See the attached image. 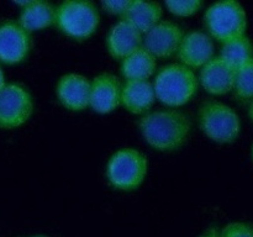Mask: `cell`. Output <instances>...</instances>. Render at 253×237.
<instances>
[{
  "mask_svg": "<svg viewBox=\"0 0 253 237\" xmlns=\"http://www.w3.org/2000/svg\"><path fill=\"white\" fill-rule=\"evenodd\" d=\"M138 130L145 142L160 152L180 150L192 132L189 116L178 109L150 111L138 120Z\"/></svg>",
  "mask_w": 253,
  "mask_h": 237,
  "instance_id": "1",
  "label": "cell"
},
{
  "mask_svg": "<svg viewBox=\"0 0 253 237\" xmlns=\"http://www.w3.org/2000/svg\"><path fill=\"white\" fill-rule=\"evenodd\" d=\"M199 85V77L195 72L180 63L163 66L153 79L157 100L172 109L189 103L197 95Z\"/></svg>",
  "mask_w": 253,
  "mask_h": 237,
  "instance_id": "2",
  "label": "cell"
},
{
  "mask_svg": "<svg viewBox=\"0 0 253 237\" xmlns=\"http://www.w3.org/2000/svg\"><path fill=\"white\" fill-rule=\"evenodd\" d=\"M148 173V159L141 151L124 147L114 152L105 168L109 184L120 192H133L145 182Z\"/></svg>",
  "mask_w": 253,
  "mask_h": 237,
  "instance_id": "3",
  "label": "cell"
},
{
  "mask_svg": "<svg viewBox=\"0 0 253 237\" xmlns=\"http://www.w3.org/2000/svg\"><path fill=\"white\" fill-rule=\"evenodd\" d=\"M198 122L205 137L221 145L235 142L241 132L239 114L230 105L214 99L200 105Z\"/></svg>",
  "mask_w": 253,
  "mask_h": 237,
  "instance_id": "4",
  "label": "cell"
},
{
  "mask_svg": "<svg viewBox=\"0 0 253 237\" xmlns=\"http://www.w3.org/2000/svg\"><path fill=\"white\" fill-rule=\"evenodd\" d=\"M203 22L207 34L220 43L246 35V10L234 0L216 1L208 6Z\"/></svg>",
  "mask_w": 253,
  "mask_h": 237,
  "instance_id": "5",
  "label": "cell"
},
{
  "mask_svg": "<svg viewBox=\"0 0 253 237\" xmlns=\"http://www.w3.org/2000/svg\"><path fill=\"white\" fill-rule=\"evenodd\" d=\"M100 25L98 6L88 0H67L57 6L56 26L76 41L90 39Z\"/></svg>",
  "mask_w": 253,
  "mask_h": 237,
  "instance_id": "6",
  "label": "cell"
},
{
  "mask_svg": "<svg viewBox=\"0 0 253 237\" xmlns=\"http://www.w3.org/2000/svg\"><path fill=\"white\" fill-rule=\"evenodd\" d=\"M35 103L26 86L7 83L0 90V128L12 130L25 125L34 114Z\"/></svg>",
  "mask_w": 253,
  "mask_h": 237,
  "instance_id": "7",
  "label": "cell"
},
{
  "mask_svg": "<svg viewBox=\"0 0 253 237\" xmlns=\"http://www.w3.org/2000/svg\"><path fill=\"white\" fill-rule=\"evenodd\" d=\"M32 49V36L17 20L0 21V63L20 64Z\"/></svg>",
  "mask_w": 253,
  "mask_h": 237,
  "instance_id": "8",
  "label": "cell"
},
{
  "mask_svg": "<svg viewBox=\"0 0 253 237\" xmlns=\"http://www.w3.org/2000/svg\"><path fill=\"white\" fill-rule=\"evenodd\" d=\"M184 34L185 32L177 22L172 20H162L143 35L142 46L156 58H169L174 54L177 56Z\"/></svg>",
  "mask_w": 253,
  "mask_h": 237,
  "instance_id": "9",
  "label": "cell"
},
{
  "mask_svg": "<svg viewBox=\"0 0 253 237\" xmlns=\"http://www.w3.org/2000/svg\"><path fill=\"white\" fill-rule=\"evenodd\" d=\"M179 63L188 68L202 69L215 57L214 40L204 31L192 30L184 34L177 52Z\"/></svg>",
  "mask_w": 253,
  "mask_h": 237,
  "instance_id": "10",
  "label": "cell"
},
{
  "mask_svg": "<svg viewBox=\"0 0 253 237\" xmlns=\"http://www.w3.org/2000/svg\"><path fill=\"white\" fill-rule=\"evenodd\" d=\"M123 84L111 73H100L90 80L89 108L96 114L105 115L121 105Z\"/></svg>",
  "mask_w": 253,
  "mask_h": 237,
  "instance_id": "11",
  "label": "cell"
},
{
  "mask_svg": "<svg viewBox=\"0 0 253 237\" xmlns=\"http://www.w3.org/2000/svg\"><path fill=\"white\" fill-rule=\"evenodd\" d=\"M56 96L67 110H85L90 100V80L83 74H63L56 84Z\"/></svg>",
  "mask_w": 253,
  "mask_h": 237,
  "instance_id": "12",
  "label": "cell"
},
{
  "mask_svg": "<svg viewBox=\"0 0 253 237\" xmlns=\"http://www.w3.org/2000/svg\"><path fill=\"white\" fill-rule=\"evenodd\" d=\"M142 44V32L124 19L115 22L106 34V51L116 61H123Z\"/></svg>",
  "mask_w": 253,
  "mask_h": 237,
  "instance_id": "13",
  "label": "cell"
},
{
  "mask_svg": "<svg viewBox=\"0 0 253 237\" xmlns=\"http://www.w3.org/2000/svg\"><path fill=\"white\" fill-rule=\"evenodd\" d=\"M236 69L227 64L221 57L215 56L210 59L199 74V84L211 95H225L234 90Z\"/></svg>",
  "mask_w": 253,
  "mask_h": 237,
  "instance_id": "14",
  "label": "cell"
},
{
  "mask_svg": "<svg viewBox=\"0 0 253 237\" xmlns=\"http://www.w3.org/2000/svg\"><path fill=\"white\" fill-rule=\"evenodd\" d=\"M156 98L155 86L151 80H125L121 90V105L135 115L150 113Z\"/></svg>",
  "mask_w": 253,
  "mask_h": 237,
  "instance_id": "15",
  "label": "cell"
},
{
  "mask_svg": "<svg viewBox=\"0 0 253 237\" xmlns=\"http://www.w3.org/2000/svg\"><path fill=\"white\" fill-rule=\"evenodd\" d=\"M15 4L21 6L17 21L30 34L56 25L57 6L51 2L42 1V0H27V1H17Z\"/></svg>",
  "mask_w": 253,
  "mask_h": 237,
  "instance_id": "16",
  "label": "cell"
},
{
  "mask_svg": "<svg viewBox=\"0 0 253 237\" xmlns=\"http://www.w3.org/2000/svg\"><path fill=\"white\" fill-rule=\"evenodd\" d=\"M120 69L125 80H150L157 73V58L142 46L121 61Z\"/></svg>",
  "mask_w": 253,
  "mask_h": 237,
  "instance_id": "17",
  "label": "cell"
},
{
  "mask_svg": "<svg viewBox=\"0 0 253 237\" xmlns=\"http://www.w3.org/2000/svg\"><path fill=\"white\" fill-rule=\"evenodd\" d=\"M163 7L156 1H131L123 19L140 30L143 35L162 21Z\"/></svg>",
  "mask_w": 253,
  "mask_h": 237,
  "instance_id": "18",
  "label": "cell"
},
{
  "mask_svg": "<svg viewBox=\"0 0 253 237\" xmlns=\"http://www.w3.org/2000/svg\"><path fill=\"white\" fill-rule=\"evenodd\" d=\"M219 57L234 69H239L253 59V43L246 35L232 39L221 43Z\"/></svg>",
  "mask_w": 253,
  "mask_h": 237,
  "instance_id": "19",
  "label": "cell"
},
{
  "mask_svg": "<svg viewBox=\"0 0 253 237\" xmlns=\"http://www.w3.org/2000/svg\"><path fill=\"white\" fill-rule=\"evenodd\" d=\"M232 91L235 98L240 101H251L253 99V59L236 69Z\"/></svg>",
  "mask_w": 253,
  "mask_h": 237,
  "instance_id": "20",
  "label": "cell"
},
{
  "mask_svg": "<svg viewBox=\"0 0 253 237\" xmlns=\"http://www.w3.org/2000/svg\"><path fill=\"white\" fill-rule=\"evenodd\" d=\"M165 6L175 16L188 17L202 10L204 2L200 0H168L165 2Z\"/></svg>",
  "mask_w": 253,
  "mask_h": 237,
  "instance_id": "21",
  "label": "cell"
},
{
  "mask_svg": "<svg viewBox=\"0 0 253 237\" xmlns=\"http://www.w3.org/2000/svg\"><path fill=\"white\" fill-rule=\"evenodd\" d=\"M220 237H253V226L246 222H230L220 230Z\"/></svg>",
  "mask_w": 253,
  "mask_h": 237,
  "instance_id": "22",
  "label": "cell"
},
{
  "mask_svg": "<svg viewBox=\"0 0 253 237\" xmlns=\"http://www.w3.org/2000/svg\"><path fill=\"white\" fill-rule=\"evenodd\" d=\"M132 0H106L100 2V6L104 11L113 15H120L121 17L126 14L127 9L130 7Z\"/></svg>",
  "mask_w": 253,
  "mask_h": 237,
  "instance_id": "23",
  "label": "cell"
},
{
  "mask_svg": "<svg viewBox=\"0 0 253 237\" xmlns=\"http://www.w3.org/2000/svg\"><path fill=\"white\" fill-rule=\"evenodd\" d=\"M198 237H220V230H217L216 227H209Z\"/></svg>",
  "mask_w": 253,
  "mask_h": 237,
  "instance_id": "24",
  "label": "cell"
},
{
  "mask_svg": "<svg viewBox=\"0 0 253 237\" xmlns=\"http://www.w3.org/2000/svg\"><path fill=\"white\" fill-rule=\"evenodd\" d=\"M6 80H5V73L4 71H2L1 66H0V90H1L2 88H4L5 85H6Z\"/></svg>",
  "mask_w": 253,
  "mask_h": 237,
  "instance_id": "25",
  "label": "cell"
},
{
  "mask_svg": "<svg viewBox=\"0 0 253 237\" xmlns=\"http://www.w3.org/2000/svg\"><path fill=\"white\" fill-rule=\"evenodd\" d=\"M249 116L250 118L253 121V99L250 101V106H249Z\"/></svg>",
  "mask_w": 253,
  "mask_h": 237,
  "instance_id": "26",
  "label": "cell"
},
{
  "mask_svg": "<svg viewBox=\"0 0 253 237\" xmlns=\"http://www.w3.org/2000/svg\"><path fill=\"white\" fill-rule=\"evenodd\" d=\"M30 237H48V236H44V235H34V236H30Z\"/></svg>",
  "mask_w": 253,
  "mask_h": 237,
  "instance_id": "27",
  "label": "cell"
},
{
  "mask_svg": "<svg viewBox=\"0 0 253 237\" xmlns=\"http://www.w3.org/2000/svg\"><path fill=\"white\" fill-rule=\"evenodd\" d=\"M252 158H253V146H252Z\"/></svg>",
  "mask_w": 253,
  "mask_h": 237,
  "instance_id": "28",
  "label": "cell"
}]
</instances>
